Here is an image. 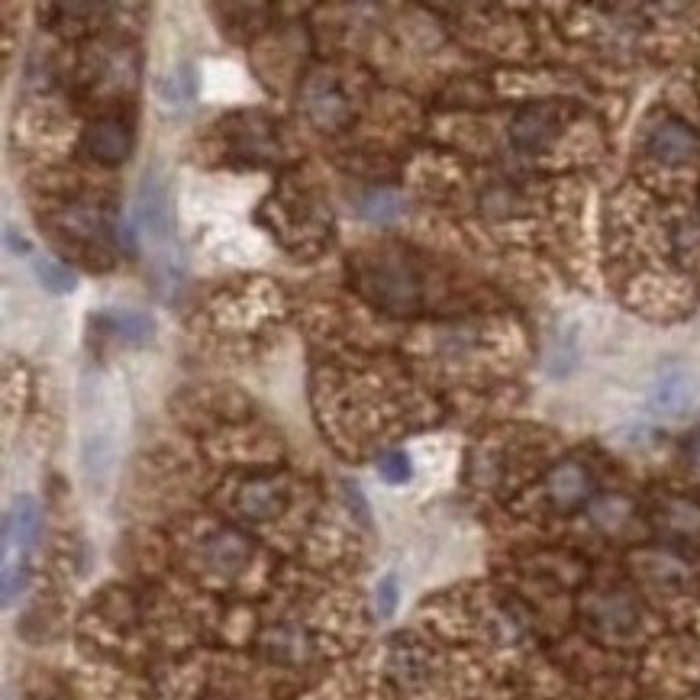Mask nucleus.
<instances>
[{"label":"nucleus","mask_w":700,"mask_h":700,"mask_svg":"<svg viewBox=\"0 0 700 700\" xmlns=\"http://www.w3.org/2000/svg\"><path fill=\"white\" fill-rule=\"evenodd\" d=\"M358 285H362L365 298L375 300L388 313L410 316L420 307L416 275L410 271V265L400 255H391V252L365 258L362 268H358Z\"/></svg>","instance_id":"f257e3e1"},{"label":"nucleus","mask_w":700,"mask_h":700,"mask_svg":"<svg viewBox=\"0 0 700 700\" xmlns=\"http://www.w3.org/2000/svg\"><path fill=\"white\" fill-rule=\"evenodd\" d=\"M300 110L307 113V120L326 133H336L343 126H349L352 120V95L346 85L330 75V71H316L307 78L303 91H300Z\"/></svg>","instance_id":"f03ea898"},{"label":"nucleus","mask_w":700,"mask_h":700,"mask_svg":"<svg viewBox=\"0 0 700 700\" xmlns=\"http://www.w3.org/2000/svg\"><path fill=\"white\" fill-rule=\"evenodd\" d=\"M81 149L91 162H98L103 168H116L133 155V130L120 116L88 123L85 136H81Z\"/></svg>","instance_id":"7ed1b4c3"},{"label":"nucleus","mask_w":700,"mask_h":700,"mask_svg":"<svg viewBox=\"0 0 700 700\" xmlns=\"http://www.w3.org/2000/svg\"><path fill=\"white\" fill-rule=\"evenodd\" d=\"M136 226L140 233L152 240L155 246H168L171 240V213H168V200L162 181L149 175L140 185V200H136Z\"/></svg>","instance_id":"20e7f679"},{"label":"nucleus","mask_w":700,"mask_h":700,"mask_svg":"<svg viewBox=\"0 0 700 700\" xmlns=\"http://www.w3.org/2000/svg\"><path fill=\"white\" fill-rule=\"evenodd\" d=\"M40 530H43V516L36 500L30 495H20L3 516V552H10L13 546L20 552L30 549L40 540Z\"/></svg>","instance_id":"39448f33"},{"label":"nucleus","mask_w":700,"mask_h":700,"mask_svg":"<svg viewBox=\"0 0 700 700\" xmlns=\"http://www.w3.org/2000/svg\"><path fill=\"white\" fill-rule=\"evenodd\" d=\"M649 155L662 165H681L698 155V136L685 123L665 120L649 133Z\"/></svg>","instance_id":"423d86ee"},{"label":"nucleus","mask_w":700,"mask_h":700,"mask_svg":"<svg viewBox=\"0 0 700 700\" xmlns=\"http://www.w3.org/2000/svg\"><path fill=\"white\" fill-rule=\"evenodd\" d=\"M285 503H288V488L275 478H255L240 488V498H236L240 513L249 520H271L275 513H281Z\"/></svg>","instance_id":"0eeeda50"},{"label":"nucleus","mask_w":700,"mask_h":700,"mask_svg":"<svg viewBox=\"0 0 700 700\" xmlns=\"http://www.w3.org/2000/svg\"><path fill=\"white\" fill-rule=\"evenodd\" d=\"M555 133H558V120H555V110L546 107V103L526 107V110L516 116L513 130H510L513 143L526 152H536L543 149V146H549Z\"/></svg>","instance_id":"6e6552de"},{"label":"nucleus","mask_w":700,"mask_h":700,"mask_svg":"<svg viewBox=\"0 0 700 700\" xmlns=\"http://www.w3.org/2000/svg\"><path fill=\"white\" fill-rule=\"evenodd\" d=\"M691 403V381L685 371H665L652 388L649 407L658 416H681Z\"/></svg>","instance_id":"1a4fd4ad"},{"label":"nucleus","mask_w":700,"mask_h":700,"mask_svg":"<svg viewBox=\"0 0 700 700\" xmlns=\"http://www.w3.org/2000/svg\"><path fill=\"white\" fill-rule=\"evenodd\" d=\"M591 491V478L578 462H565L549 475V495L558 507H578Z\"/></svg>","instance_id":"9d476101"},{"label":"nucleus","mask_w":700,"mask_h":700,"mask_svg":"<svg viewBox=\"0 0 700 700\" xmlns=\"http://www.w3.org/2000/svg\"><path fill=\"white\" fill-rule=\"evenodd\" d=\"M100 323H103V330H110L116 340L133 343V346H143V343H149L152 336H155L152 316L140 313V310H107V313L100 316Z\"/></svg>","instance_id":"9b49d317"},{"label":"nucleus","mask_w":700,"mask_h":700,"mask_svg":"<svg viewBox=\"0 0 700 700\" xmlns=\"http://www.w3.org/2000/svg\"><path fill=\"white\" fill-rule=\"evenodd\" d=\"M207 565L213 568V571H220V575H233V571H240L243 565H246V558H249V546H246V540L243 536H236V533H216L210 543H207Z\"/></svg>","instance_id":"f8f14e48"},{"label":"nucleus","mask_w":700,"mask_h":700,"mask_svg":"<svg viewBox=\"0 0 700 700\" xmlns=\"http://www.w3.org/2000/svg\"><path fill=\"white\" fill-rule=\"evenodd\" d=\"M155 95H158L162 103H171V107L188 103V100L195 98V75H191V68L188 65H175L165 75H158Z\"/></svg>","instance_id":"ddd939ff"},{"label":"nucleus","mask_w":700,"mask_h":700,"mask_svg":"<svg viewBox=\"0 0 700 700\" xmlns=\"http://www.w3.org/2000/svg\"><path fill=\"white\" fill-rule=\"evenodd\" d=\"M407 213V203L395 191H371L362 198V216L371 223H395Z\"/></svg>","instance_id":"4468645a"},{"label":"nucleus","mask_w":700,"mask_h":700,"mask_svg":"<svg viewBox=\"0 0 700 700\" xmlns=\"http://www.w3.org/2000/svg\"><path fill=\"white\" fill-rule=\"evenodd\" d=\"M36 275H40V285L52 295H71L78 288L75 271L65 262H55V258H36Z\"/></svg>","instance_id":"2eb2a0df"},{"label":"nucleus","mask_w":700,"mask_h":700,"mask_svg":"<svg viewBox=\"0 0 700 700\" xmlns=\"http://www.w3.org/2000/svg\"><path fill=\"white\" fill-rule=\"evenodd\" d=\"M378 471H381L385 481H391V485L410 481V475H413L410 455H407V452H388V455H381V458H378Z\"/></svg>","instance_id":"dca6fc26"},{"label":"nucleus","mask_w":700,"mask_h":700,"mask_svg":"<svg viewBox=\"0 0 700 700\" xmlns=\"http://www.w3.org/2000/svg\"><path fill=\"white\" fill-rule=\"evenodd\" d=\"M271 652H275L281 662H300V658L307 655V640H303V633H298V630H285V633L275 636Z\"/></svg>","instance_id":"f3484780"},{"label":"nucleus","mask_w":700,"mask_h":700,"mask_svg":"<svg viewBox=\"0 0 700 700\" xmlns=\"http://www.w3.org/2000/svg\"><path fill=\"white\" fill-rule=\"evenodd\" d=\"M375 603H378V613L381 616H395V610H398V578L395 575H388V578L378 581Z\"/></svg>","instance_id":"a211bd4d"},{"label":"nucleus","mask_w":700,"mask_h":700,"mask_svg":"<svg viewBox=\"0 0 700 700\" xmlns=\"http://www.w3.org/2000/svg\"><path fill=\"white\" fill-rule=\"evenodd\" d=\"M7 246H20V255H23V252L30 249L23 236H13V230H7Z\"/></svg>","instance_id":"6ab92c4d"},{"label":"nucleus","mask_w":700,"mask_h":700,"mask_svg":"<svg viewBox=\"0 0 700 700\" xmlns=\"http://www.w3.org/2000/svg\"><path fill=\"white\" fill-rule=\"evenodd\" d=\"M691 458H695V462L700 465V436L695 440V443H691Z\"/></svg>","instance_id":"aec40b11"}]
</instances>
